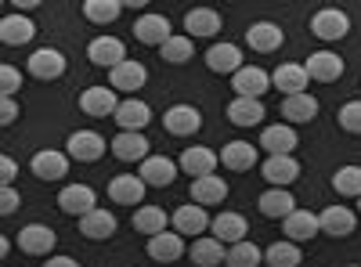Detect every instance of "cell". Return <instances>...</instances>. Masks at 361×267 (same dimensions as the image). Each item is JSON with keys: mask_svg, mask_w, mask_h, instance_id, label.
<instances>
[{"mask_svg": "<svg viewBox=\"0 0 361 267\" xmlns=\"http://www.w3.org/2000/svg\"><path fill=\"white\" fill-rule=\"evenodd\" d=\"M37 4H40V0H15V8H18V15H22V11H33Z\"/></svg>", "mask_w": 361, "mask_h": 267, "instance_id": "50", "label": "cell"}, {"mask_svg": "<svg viewBox=\"0 0 361 267\" xmlns=\"http://www.w3.org/2000/svg\"><path fill=\"white\" fill-rule=\"evenodd\" d=\"M159 58H163V62H170V66H185L188 58H192V37L188 33L185 37H170L159 47Z\"/></svg>", "mask_w": 361, "mask_h": 267, "instance_id": "43", "label": "cell"}, {"mask_svg": "<svg viewBox=\"0 0 361 267\" xmlns=\"http://www.w3.org/2000/svg\"><path fill=\"white\" fill-rule=\"evenodd\" d=\"M318 224L325 235H333V239H347V235H354L357 228V217L354 210H347V206H325V210L318 213Z\"/></svg>", "mask_w": 361, "mask_h": 267, "instance_id": "22", "label": "cell"}, {"mask_svg": "<svg viewBox=\"0 0 361 267\" xmlns=\"http://www.w3.org/2000/svg\"><path fill=\"white\" fill-rule=\"evenodd\" d=\"M134 37L148 47H163L173 33H170V18L166 15H156V11H148L134 22Z\"/></svg>", "mask_w": 361, "mask_h": 267, "instance_id": "13", "label": "cell"}, {"mask_svg": "<svg viewBox=\"0 0 361 267\" xmlns=\"http://www.w3.org/2000/svg\"><path fill=\"white\" fill-rule=\"evenodd\" d=\"M257 206H260V213L267 221H286L289 213H296V199L289 195V188H267L257 199Z\"/></svg>", "mask_w": 361, "mask_h": 267, "instance_id": "26", "label": "cell"}, {"mask_svg": "<svg viewBox=\"0 0 361 267\" xmlns=\"http://www.w3.org/2000/svg\"><path fill=\"white\" fill-rule=\"evenodd\" d=\"M314 116H318V98H314V94H293V98L282 101V120H286L289 127L311 123Z\"/></svg>", "mask_w": 361, "mask_h": 267, "instance_id": "32", "label": "cell"}, {"mask_svg": "<svg viewBox=\"0 0 361 267\" xmlns=\"http://www.w3.org/2000/svg\"><path fill=\"white\" fill-rule=\"evenodd\" d=\"M80 231L87 235L90 242H105V239H112V235H116V217L98 206L94 213H87V217L80 221Z\"/></svg>", "mask_w": 361, "mask_h": 267, "instance_id": "35", "label": "cell"}, {"mask_svg": "<svg viewBox=\"0 0 361 267\" xmlns=\"http://www.w3.org/2000/svg\"><path fill=\"white\" fill-rule=\"evenodd\" d=\"M246 44L257 54H271V51H279L286 44V33H282V25H275V22H253L246 29Z\"/></svg>", "mask_w": 361, "mask_h": 267, "instance_id": "21", "label": "cell"}, {"mask_svg": "<svg viewBox=\"0 0 361 267\" xmlns=\"http://www.w3.org/2000/svg\"><path fill=\"white\" fill-rule=\"evenodd\" d=\"M206 66L214 69V73H238L243 69V51H238L235 44H214L206 51Z\"/></svg>", "mask_w": 361, "mask_h": 267, "instance_id": "34", "label": "cell"}, {"mask_svg": "<svg viewBox=\"0 0 361 267\" xmlns=\"http://www.w3.org/2000/svg\"><path fill=\"white\" fill-rule=\"evenodd\" d=\"M148 80V69L141 62H134V58H127L123 66H116L109 73V83H112V91H123V94H137L141 87Z\"/></svg>", "mask_w": 361, "mask_h": 267, "instance_id": "23", "label": "cell"}, {"mask_svg": "<svg viewBox=\"0 0 361 267\" xmlns=\"http://www.w3.org/2000/svg\"><path fill=\"white\" fill-rule=\"evenodd\" d=\"M87 58L94 66H102V69H116V66H123L127 62V47H123V40L119 37H94L90 40V47H87Z\"/></svg>", "mask_w": 361, "mask_h": 267, "instance_id": "7", "label": "cell"}, {"mask_svg": "<svg viewBox=\"0 0 361 267\" xmlns=\"http://www.w3.org/2000/svg\"><path fill=\"white\" fill-rule=\"evenodd\" d=\"M282 228H286V239H289V242H307V239H314V235L322 231V224H318V217H314L311 210L289 213V217L282 221Z\"/></svg>", "mask_w": 361, "mask_h": 267, "instance_id": "33", "label": "cell"}, {"mask_svg": "<svg viewBox=\"0 0 361 267\" xmlns=\"http://www.w3.org/2000/svg\"><path fill=\"white\" fill-rule=\"evenodd\" d=\"M145 188L148 185L137 173H116L109 181V199L119 202V206H137V202H145Z\"/></svg>", "mask_w": 361, "mask_h": 267, "instance_id": "16", "label": "cell"}, {"mask_svg": "<svg viewBox=\"0 0 361 267\" xmlns=\"http://www.w3.org/2000/svg\"><path fill=\"white\" fill-rule=\"evenodd\" d=\"M311 33H314L318 40H325V44H336V40H343V37L350 33V18H347L340 8H322V11H314V18H311Z\"/></svg>", "mask_w": 361, "mask_h": 267, "instance_id": "1", "label": "cell"}, {"mask_svg": "<svg viewBox=\"0 0 361 267\" xmlns=\"http://www.w3.org/2000/svg\"><path fill=\"white\" fill-rule=\"evenodd\" d=\"M37 37V25L29 22L25 15H4V22H0V40H4L8 47H22Z\"/></svg>", "mask_w": 361, "mask_h": 267, "instance_id": "31", "label": "cell"}, {"mask_svg": "<svg viewBox=\"0 0 361 267\" xmlns=\"http://www.w3.org/2000/svg\"><path fill=\"white\" fill-rule=\"evenodd\" d=\"M264 260H267V267H296L300 263V246L296 242H275V246H267L264 249Z\"/></svg>", "mask_w": 361, "mask_h": 267, "instance_id": "41", "label": "cell"}, {"mask_svg": "<svg viewBox=\"0 0 361 267\" xmlns=\"http://www.w3.org/2000/svg\"><path fill=\"white\" fill-rule=\"evenodd\" d=\"M228 199V181L217 173H209V177H199V181H192V202L195 206H221Z\"/></svg>", "mask_w": 361, "mask_h": 267, "instance_id": "27", "label": "cell"}, {"mask_svg": "<svg viewBox=\"0 0 361 267\" xmlns=\"http://www.w3.org/2000/svg\"><path fill=\"white\" fill-rule=\"evenodd\" d=\"M148 256L159 260V263H173L185 256V235H177V231H163L156 235V239H148Z\"/></svg>", "mask_w": 361, "mask_h": 267, "instance_id": "29", "label": "cell"}, {"mask_svg": "<svg viewBox=\"0 0 361 267\" xmlns=\"http://www.w3.org/2000/svg\"><path fill=\"white\" fill-rule=\"evenodd\" d=\"M357 213H361V199H357Z\"/></svg>", "mask_w": 361, "mask_h": 267, "instance_id": "51", "label": "cell"}, {"mask_svg": "<svg viewBox=\"0 0 361 267\" xmlns=\"http://www.w3.org/2000/svg\"><path fill=\"white\" fill-rule=\"evenodd\" d=\"M264 101L260 98H231L228 101V120L235 123V127H257V123H264Z\"/></svg>", "mask_w": 361, "mask_h": 267, "instance_id": "30", "label": "cell"}, {"mask_svg": "<svg viewBox=\"0 0 361 267\" xmlns=\"http://www.w3.org/2000/svg\"><path fill=\"white\" fill-rule=\"evenodd\" d=\"M296 144H300V137H296V130L289 123L264 127V134H260V148H264L267 156H293Z\"/></svg>", "mask_w": 361, "mask_h": 267, "instance_id": "24", "label": "cell"}, {"mask_svg": "<svg viewBox=\"0 0 361 267\" xmlns=\"http://www.w3.org/2000/svg\"><path fill=\"white\" fill-rule=\"evenodd\" d=\"M127 4H119V0H87L83 4V18L87 22H94V25H109L116 22L119 15H123Z\"/></svg>", "mask_w": 361, "mask_h": 267, "instance_id": "39", "label": "cell"}, {"mask_svg": "<svg viewBox=\"0 0 361 267\" xmlns=\"http://www.w3.org/2000/svg\"><path fill=\"white\" fill-rule=\"evenodd\" d=\"M15 120H18V105H15V98H4V105H0V123L11 127Z\"/></svg>", "mask_w": 361, "mask_h": 267, "instance_id": "48", "label": "cell"}, {"mask_svg": "<svg viewBox=\"0 0 361 267\" xmlns=\"http://www.w3.org/2000/svg\"><path fill=\"white\" fill-rule=\"evenodd\" d=\"M260 177L271 188H289L296 177H300V163L293 156H267L260 166Z\"/></svg>", "mask_w": 361, "mask_h": 267, "instance_id": "12", "label": "cell"}, {"mask_svg": "<svg viewBox=\"0 0 361 267\" xmlns=\"http://www.w3.org/2000/svg\"><path fill=\"white\" fill-rule=\"evenodd\" d=\"M221 163H224V170H235V173L253 170L257 166V144H250V141H228L221 148Z\"/></svg>", "mask_w": 361, "mask_h": 267, "instance_id": "28", "label": "cell"}, {"mask_svg": "<svg viewBox=\"0 0 361 267\" xmlns=\"http://www.w3.org/2000/svg\"><path fill=\"white\" fill-rule=\"evenodd\" d=\"M18 202H22V199H18V192H15V188H4V195H0V213L11 217V213L18 210Z\"/></svg>", "mask_w": 361, "mask_h": 267, "instance_id": "47", "label": "cell"}, {"mask_svg": "<svg viewBox=\"0 0 361 267\" xmlns=\"http://www.w3.org/2000/svg\"><path fill=\"white\" fill-rule=\"evenodd\" d=\"M347 267H357V263H347Z\"/></svg>", "mask_w": 361, "mask_h": 267, "instance_id": "52", "label": "cell"}, {"mask_svg": "<svg viewBox=\"0 0 361 267\" xmlns=\"http://www.w3.org/2000/svg\"><path fill=\"white\" fill-rule=\"evenodd\" d=\"M209 231H214V239H217V242L235 246V242H246V231H250V224H246V217H243V213H231V210H224V213H217V217H214Z\"/></svg>", "mask_w": 361, "mask_h": 267, "instance_id": "19", "label": "cell"}, {"mask_svg": "<svg viewBox=\"0 0 361 267\" xmlns=\"http://www.w3.org/2000/svg\"><path fill=\"white\" fill-rule=\"evenodd\" d=\"M188 253H192V260H195L199 267H217V263H224V260H228L224 242H217L214 235H202V239H195Z\"/></svg>", "mask_w": 361, "mask_h": 267, "instance_id": "36", "label": "cell"}, {"mask_svg": "<svg viewBox=\"0 0 361 267\" xmlns=\"http://www.w3.org/2000/svg\"><path fill=\"white\" fill-rule=\"evenodd\" d=\"M217 163H221V152H209V148H202V144L185 148V152H180V159H177L180 173H192V181H199V177H209V173L217 170Z\"/></svg>", "mask_w": 361, "mask_h": 267, "instance_id": "9", "label": "cell"}, {"mask_svg": "<svg viewBox=\"0 0 361 267\" xmlns=\"http://www.w3.org/2000/svg\"><path fill=\"white\" fill-rule=\"evenodd\" d=\"M271 83H275L286 98H293V94H307V83H311V76H307V69H304V66L282 62L275 73H271Z\"/></svg>", "mask_w": 361, "mask_h": 267, "instance_id": "25", "label": "cell"}, {"mask_svg": "<svg viewBox=\"0 0 361 267\" xmlns=\"http://www.w3.org/2000/svg\"><path fill=\"white\" fill-rule=\"evenodd\" d=\"M134 231L156 239V235L166 231V213L159 210V206H137V210H134Z\"/></svg>", "mask_w": 361, "mask_h": 267, "instance_id": "38", "label": "cell"}, {"mask_svg": "<svg viewBox=\"0 0 361 267\" xmlns=\"http://www.w3.org/2000/svg\"><path fill=\"white\" fill-rule=\"evenodd\" d=\"M304 69H307V76L311 80H318V83H333V80H340L343 76V58L340 54H333V51H314L307 62H304Z\"/></svg>", "mask_w": 361, "mask_h": 267, "instance_id": "17", "label": "cell"}, {"mask_svg": "<svg viewBox=\"0 0 361 267\" xmlns=\"http://www.w3.org/2000/svg\"><path fill=\"white\" fill-rule=\"evenodd\" d=\"M18 87H22V73H18L15 66H0V94H4V98H15Z\"/></svg>", "mask_w": 361, "mask_h": 267, "instance_id": "45", "label": "cell"}, {"mask_svg": "<svg viewBox=\"0 0 361 267\" xmlns=\"http://www.w3.org/2000/svg\"><path fill=\"white\" fill-rule=\"evenodd\" d=\"M112 120L119 123V130H134V134H141L148 123H152V108H148L145 101H137V98H123Z\"/></svg>", "mask_w": 361, "mask_h": 267, "instance_id": "20", "label": "cell"}, {"mask_svg": "<svg viewBox=\"0 0 361 267\" xmlns=\"http://www.w3.org/2000/svg\"><path fill=\"white\" fill-rule=\"evenodd\" d=\"M163 127H166V134H173V137H192V134L202 127V112H199L195 105H173V108H166V116H163Z\"/></svg>", "mask_w": 361, "mask_h": 267, "instance_id": "11", "label": "cell"}, {"mask_svg": "<svg viewBox=\"0 0 361 267\" xmlns=\"http://www.w3.org/2000/svg\"><path fill=\"white\" fill-rule=\"evenodd\" d=\"M80 108L83 116H90V120H109V116H116L119 108V98L112 87H87V91L80 94Z\"/></svg>", "mask_w": 361, "mask_h": 267, "instance_id": "6", "label": "cell"}, {"mask_svg": "<svg viewBox=\"0 0 361 267\" xmlns=\"http://www.w3.org/2000/svg\"><path fill=\"white\" fill-rule=\"evenodd\" d=\"M105 148H109V141H105L98 130H76V134H69V141H66L69 159H80V163H98V159L105 156Z\"/></svg>", "mask_w": 361, "mask_h": 267, "instance_id": "3", "label": "cell"}, {"mask_svg": "<svg viewBox=\"0 0 361 267\" xmlns=\"http://www.w3.org/2000/svg\"><path fill=\"white\" fill-rule=\"evenodd\" d=\"M58 210L83 221L87 213L98 210V195H94V188H90V185H66L62 195H58Z\"/></svg>", "mask_w": 361, "mask_h": 267, "instance_id": "2", "label": "cell"}, {"mask_svg": "<svg viewBox=\"0 0 361 267\" xmlns=\"http://www.w3.org/2000/svg\"><path fill=\"white\" fill-rule=\"evenodd\" d=\"M29 76H37V80H58L66 73V54L62 51H54V47H40L29 54Z\"/></svg>", "mask_w": 361, "mask_h": 267, "instance_id": "15", "label": "cell"}, {"mask_svg": "<svg viewBox=\"0 0 361 267\" xmlns=\"http://www.w3.org/2000/svg\"><path fill=\"white\" fill-rule=\"evenodd\" d=\"M29 170H33L40 181H62V177L69 173V152H54V148H44V152L33 156Z\"/></svg>", "mask_w": 361, "mask_h": 267, "instance_id": "18", "label": "cell"}, {"mask_svg": "<svg viewBox=\"0 0 361 267\" xmlns=\"http://www.w3.org/2000/svg\"><path fill=\"white\" fill-rule=\"evenodd\" d=\"M333 188L347 199H361V166H340L333 173Z\"/></svg>", "mask_w": 361, "mask_h": 267, "instance_id": "42", "label": "cell"}, {"mask_svg": "<svg viewBox=\"0 0 361 267\" xmlns=\"http://www.w3.org/2000/svg\"><path fill=\"white\" fill-rule=\"evenodd\" d=\"M235 98H264L271 91V73H264L260 66H243L231 76Z\"/></svg>", "mask_w": 361, "mask_h": 267, "instance_id": "8", "label": "cell"}, {"mask_svg": "<svg viewBox=\"0 0 361 267\" xmlns=\"http://www.w3.org/2000/svg\"><path fill=\"white\" fill-rule=\"evenodd\" d=\"M109 148H112V156L119 159V163H145L148 156V137L145 134H134V130H119L112 141H109Z\"/></svg>", "mask_w": 361, "mask_h": 267, "instance_id": "10", "label": "cell"}, {"mask_svg": "<svg viewBox=\"0 0 361 267\" xmlns=\"http://www.w3.org/2000/svg\"><path fill=\"white\" fill-rule=\"evenodd\" d=\"M54 246H58V235L47 224H25L18 231V249L29 253V256H51Z\"/></svg>", "mask_w": 361, "mask_h": 267, "instance_id": "5", "label": "cell"}, {"mask_svg": "<svg viewBox=\"0 0 361 267\" xmlns=\"http://www.w3.org/2000/svg\"><path fill=\"white\" fill-rule=\"evenodd\" d=\"M44 267H80V260H73V256H51V260H44Z\"/></svg>", "mask_w": 361, "mask_h": 267, "instance_id": "49", "label": "cell"}, {"mask_svg": "<svg viewBox=\"0 0 361 267\" xmlns=\"http://www.w3.org/2000/svg\"><path fill=\"white\" fill-rule=\"evenodd\" d=\"M185 29H188V37H214L221 29V15L214 8H192L185 15Z\"/></svg>", "mask_w": 361, "mask_h": 267, "instance_id": "37", "label": "cell"}, {"mask_svg": "<svg viewBox=\"0 0 361 267\" xmlns=\"http://www.w3.org/2000/svg\"><path fill=\"white\" fill-rule=\"evenodd\" d=\"M228 267H260L264 263V249L257 246V242H235L231 249H228V260H224Z\"/></svg>", "mask_w": 361, "mask_h": 267, "instance_id": "40", "label": "cell"}, {"mask_svg": "<svg viewBox=\"0 0 361 267\" xmlns=\"http://www.w3.org/2000/svg\"><path fill=\"white\" fill-rule=\"evenodd\" d=\"M177 163L173 159H166V156H148L145 163H141V181L148 185V188H170L173 181H177Z\"/></svg>", "mask_w": 361, "mask_h": 267, "instance_id": "14", "label": "cell"}, {"mask_svg": "<svg viewBox=\"0 0 361 267\" xmlns=\"http://www.w3.org/2000/svg\"><path fill=\"white\" fill-rule=\"evenodd\" d=\"M340 127L347 130V134H361V101H347L343 108H340Z\"/></svg>", "mask_w": 361, "mask_h": 267, "instance_id": "44", "label": "cell"}, {"mask_svg": "<svg viewBox=\"0 0 361 267\" xmlns=\"http://www.w3.org/2000/svg\"><path fill=\"white\" fill-rule=\"evenodd\" d=\"M15 177H18V163L11 156H4V159H0V181H4V188L15 185Z\"/></svg>", "mask_w": 361, "mask_h": 267, "instance_id": "46", "label": "cell"}, {"mask_svg": "<svg viewBox=\"0 0 361 267\" xmlns=\"http://www.w3.org/2000/svg\"><path fill=\"white\" fill-rule=\"evenodd\" d=\"M170 224H173V231H177V235H185V239H202V231H206L209 224H214V221H209V213L202 210V206L185 202V206H177V210H173Z\"/></svg>", "mask_w": 361, "mask_h": 267, "instance_id": "4", "label": "cell"}]
</instances>
